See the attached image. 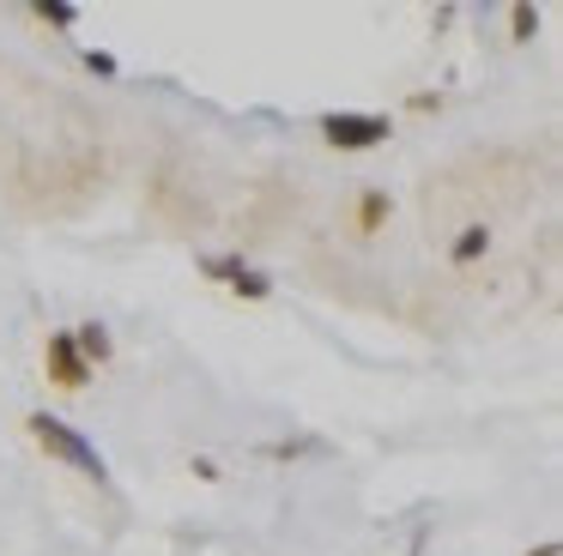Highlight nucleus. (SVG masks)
Instances as JSON below:
<instances>
[{"mask_svg":"<svg viewBox=\"0 0 563 556\" xmlns=\"http://www.w3.org/2000/svg\"><path fill=\"white\" fill-rule=\"evenodd\" d=\"M31 435H37V442L49 447L55 459H67L74 471H86V478H98V483L110 478V466H103V454H98V447H91L79 430H74V423H62V418H49V411H37V418H31Z\"/></svg>","mask_w":563,"mask_h":556,"instance_id":"1","label":"nucleus"},{"mask_svg":"<svg viewBox=\"0 0 563 556\" xmlns=\"http://www.w3.org/2000/svg\"><path fill=\"white\" fill-rule=\"evenodd\" d=\"M321 133H328L340 152H364V145L388 140V121H382V115H328V121H321Z\"/></svg>","mask_w":563,"mask_h":556,"instance_id":"2","label":"nucleus"},{"mask_svg":"<svg viewBox=\"0 0 563 556\" xmlns=\"http://www.w3.org/2000/svg\"><path fill=\"white\" fill-rule=\"evenodd\" d=\"M49 375H55V381H62V387H86L91 363L79 357L74 333H49Z\"/></svg>","mask_w":563,"mask_h":556,"instance_id":"3","label":"nucleus"},{"mask_svg":"<svg viewBox=\"0 0 563 556\" xmlns=\"http://www.w3.org/2000/svg\"><path fill=\"white\" fill-rule=\"evenodd\" d=\"M207 273L212 278H224V285H231V290H243V297H267V273H255V266H249V260H207Z\"/></svg>","mask_w":563,"mask_h":556,"instance_id":"4","label":"nucleus"},{"mask_svg":"<svg viewBox=\"0 0 563 556\" xmlns=\"http://www.w3.org/2000/svg\"><path fill=\"white\" fill-rule=\"evenodd\" d=\"M74 345H79V357H110V333H103V326H79L74 333Z\"/></svg>","mask_w":563,"mask_h":556,"instance_id":"5","label":"nucleus"},{"mask_svg":"<svg viewBox=\"0 0 563 556\" xmlns=\"http://www.w3.org/2000/svg\"><path fill=\"white\" fill-rule=\"evenodd\" d=\"M478 248H485V230H466V236L454 242V260H473Z\"/></svg>","mask_w":563,"mask_h":556,"instance_id":"6","label":"nucleus"}]
</instances>
